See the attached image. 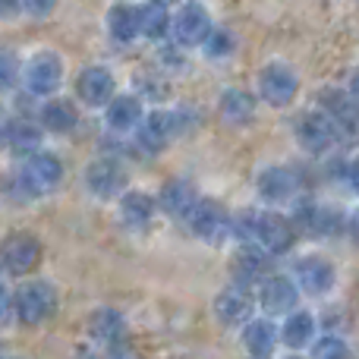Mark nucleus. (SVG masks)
Masks as SVG:
<instances>
[{"label": "nucleus", "mask_w": 359, "mask_h": 359, "mask_svg": "<svg viewBox=\"0 0 359 359\" xmlns=\"http://www.w3.org/2000/svg\"><path fill=\"white\" fill-rule=\"evenodd\" d=\"M76 359H98L95 353H82V356H76Z\"/></svg>", "instance_id": "obj_39"}, {"label": "nucleus", "mask_w": 359, "mask_h": 359, "mask_svg": "<svg viewBox=\"0 0 359 359\" xmlns=\"http://www.w3.org/2000/svg\"><path fill=\"white\" fill-rule=\"evenodd\" d=\"M312 334H316V318H312V312H306V309H293L284 322V331H280L284 344L293 350L306 347V344L312 341Z\"/></svg>", "instance_id": "obj_26"}, {"label": "nucleus", "mask_w": 359, "mask_h": 359, "mask_svg": "<svg viewBox=\"0 0 359 359\" xmlns=\"http://www.w3.org/2000/svg\"><path fill=\"white\" fill-rule=\"evenodd\" d=\"M104 117L114 133H130L133 126L142 123V104H139V98H133V95H120V98H114L111 104H107Z\"/></svg>", "instance_id": "obj_23"}, {"label": "nucleus", "mask_w": 359, "mask_h": 359, "mask_svg": "<svg viewBox=\"0 0 359 359\" xmlns=\"http://www.w3.org/2000/svg\"><path fill=\"white\" fill-rule=\"evenodd\" d=\"M158 205H161L164 215H170V217H189L192 211H196L198 198L186 180H170V183H164Z\"/></svg>", "instance_id": "obj_20"}, {"label": "nucleus", "mask_w": 359, "mask_h": 359, "mask_svg": "<svg viewBox=\"0 0 359 359\" xmlns=\"http://www.w3.org/2000/svg\"><path fill=\"white\" fill-rule=\"evenodd\" d=\"M114 76L111 69L104 67H88L79 73V79H76V95H79L82 104L88 107H101V104H111L114 101Z\"/></svg>", "instance_id": "obj_12"}, {"label": "nucleus", "mask_w": 359, "mask_h": 359, "mask_svg": "<svg viewBox=\"0 0 359 359\" xmlns=\"http://www.w3.org/2000/svg\"><path fill=\"white\" fill-rule=\"evenodd\" d=\"M297 189H299V177L290 168H268L259 177V192L268 202H287V198L297 196Z\"/></svg>", "instance_id": "obj_19"}, {"label": "nucleus", "mask_w": 359, "mask_h": 359, "mask_svg": "<svg viewBox=\"0 0 359 359\" xmlns=\"http://www.w3.org/2000/svg\"><path fill=\"white\" fill-rule=\"evenodd\" d=\"M215 316L221 325H243L252 316V299H249L246 287H227L215 297Z\"/></svg>", "instance_id": "obj_16"}, {"label": "nucleus", "mask_w": 359, "mask_h": 359, "mask_svg": "<svg viewBox=\"0 0 359 359\" xmlns=\"http://www.w3.org/2000/svg\"><path fill=\"white\" fill-rule=\"evenodd\" d=\"M189 227L202 243H208V246H221L224 236L233 230V224H230V215L221 208V205L211 202V198H205V202H198L196 211L189 215Z\"/></svg>", "instance_id": "obj_6"}, {"label": "nucleus", "mask_w": 359, "mask_h": 359, "mask_svg": "<svg viewBox=\"0 0 359 359\" xmlns=\"http://www.w3.org/2000/svg\"><path fill=\"white\" fill-rule=\"evenodd\" d=\"M322 104H325V114H328V117L341 126V133L359 139V98L353 92L347 95V92L331 88V92L322 95Z\"/></svg>", "instance_id": "obj_14"}, {"label": "nucleus", "mask_w": 359, "mask_h": 359, "mask_svg": "<svg viewBox=\"0 0 359 359\" xmlns=\"http://www.w3.org/2000/svg\"><path fill=\"white\" fill-rule=\"evenodd\" d=\"M57 316V290L48 280H32L16 290V318L22 325H44Z\"/></svg>", "instance_id": "obj_1"}, {"label": "nucleus", "mask_w": 359, "mask_h": 359, "mask_svg": "<svg viewBox=\"0 0 359 359\" xmlns=\"http://www.w3.org/2000/svg\"><path fill=\"white\" fill-rule=\"evenodd\" d=\"M297 139L306 151H312V155H325V151H331L337 145V139H341V126H337L328 114L309 111L297 123Z\"/></svg>", "instance_id": "obj_3"}, {"label": "nucleus", "mask_w": 359, "mask_h": 359, "mask_svg": "<svg viewBox=\"0 0 359 359\" xmlns=\"http://www.w3.org/2000/svg\"><path fill=\"white\" fill-rule=\"evenodd\" d=\"M293 278H297V287L312 297H322L334 287V265L322 255H303V259L293 265Z\"/></svg>", "instance_id": "obj_11"}, {"label": "nucleus", "mask_w": 359, "mask_h": 359, "mask_svg": "<svg viewBox=\"0 0 359 359\" xmlns=\"http://www.w3.org/2000/svg\"><path fill=\"white\" fill-rule=\"evenodd\" d=\"M297 88H299V79L287 63H268L259 73V95L271 107H287L297 98Z\"/></svg>", "instance_id": "obj_5"}, {"label": "nucleus", "mask_w": 359, "mask_h": 359, "mask_svg": "<svg viewBox=\"0 0 359 359\" xmlns=\"http://www.w3.org/2000/svg\"><path fill=\"white\" fill-rule=\"evenodd\" d=\"M151 217H155V202H151L145 192H126L120 198V221L126 227L139 230V227H149Z\"/></svg>", "instance_id": "obj_24"}, {"label": "nucleus", "mask_w": 359, "mask_h": 359, "mask_svg": "<svg viewBox=\"0 0 359 359\" xmlns=\"http://www.w3.org/2000/svg\"><path fill=\"white\" fill-rule=\"evenodd\" d=\"M155 4H174V0H155Z\"/></svg>", "instance_id": "obj_41"}, {"label": "nucleus", "mask_w": 359, "mask_h": 359, "mask_svg": "<svg viewBox=\"0 0 359 359\" xmlns=\"http://www.w3.org/2000/svg\"><path fill=\"white\" fill-rule=\"evenodd\" d=\"M217 111H221V120L230 126H246L249 120L255 117V98L246 92V88H227L217 101Z\"/></svg>", "instance_id": "obj_17"}, {"label": "nucleus", "mask_w": 359, "mask_h": 359, "mask_svg": "<svg viewBox=\"0 0 359 359\" xmlns=\"http://www.w3.org/2000/svg\"><path fill=\"white\" fill-rule=\"evenodd\" d=\"M350 183H353V189L359 192V158H353V164H350Z\"/></svg>", "instance_id": "obj_36"}, {"label": "nucleus", "mask_w": 359, "mask_h": 359, "mask_svg": "<svg viewBox=\"0 0 359 359\" xmlns=\"http://www.w3.org/2000/svg\"><path fill=\"white\" fill-rule=\"evenodd\" d=\"M117 359H123V356H117Z\"/></svg>", "instance_id": "obj_44"}, {"label": "nucleus", "mask_w": 359, "mask_h": 359, "mask_svg": "<svg viewBox=\"0 0 359 359\" xmlns=\"http://www.w3.org/2000/svg\"><path fill=\"white\" fill-rule=\"evenodd\" d=\"M86 186L92 189V196L111 198V196H117V192H123V186H126V170L120 168L117 161L98 158V161L88 164V170H86Z\"/></svg>", "instance_id": "obj_13"}, {"label": "nucleus", "mask_w": 359, "mask_h": 359, "mask_svg": "<svg viewBox=\"0 0 359 359\" xmlns=\"http://www.w3.org/2000/svg\"><path fill=\"white\" fill-rule=\"evenodd\" d=\"M41 123L50 133H69L76 126V107L69 101H48L41 107Z\"/></svg>", "instance_id": "obj_28"}, {"label": "nucleus", "mask_w": 359, "mask_h": 359, "mask_svg": "<svg viewBox=\"0 0 359 359\" xmlns=\"http://www.w3.org/2000/svg\"><path fill=\"white\" fill-rule=\"evenodd\" d=\"M41 265V243L32 233H13L4 243V268L13 278H22V274L35 271Z\"/></svg>", "instance_id": "obj_8"}, {"label": "nucleus", "mask_w": 359, "mask_h": 359, "mask_svg": "<svg viewBox=\"0 0 359 359\" xmlns=\"http://www.w3.org/2000/svg\"><path fill=\"white\" fill-rule=\"evenodd\" d=\"M353 233L359 236V215H356V221H353Z\"/></svg>", "instance_id": "obj_40"}, {"label": "nucleus", "mask_w": 359, "mask_h": 359, "mask_svg": "<svg viewBox=\"0 0 359 359\" xmlns=\"http://www.w3.org/2000/svg\"><path fill=\"white\" fill-rule=\"evenodd\" d=\"M255 359H265V356H255Z\"/></svg>", "instance_id": "obj_42"}, {"label": "nucleus", "mask_w": 359, "mask_h": 359, "mask_svg": "<svg viewBox=\"0 0 359 359\" xmlns=\"http://www.w3.org/2000/svg\"><path fill=\"white\" fill-rule=\"evenodd\" d=\"M262 309L268 316H290L297 309V284L290 278H265L262 280Z\"/></svg>", "instance_id": "obj_15"}, {"label": "nucleus", "mask_w": 359, "mask_h": 359, "mask_svg": "<svg viewBox=\"0 0 359 359\" xmlns=\"http://www.w3.org/2000/svg\"><path fill=\"white\" fill-rule=\"evenodd\" d=\"M142 35L145 38H151V41H158V38H164L168 35V29H170V16H168V10H164V4H145L142 10Z\"/></svg>", "instance_id": "obj_30"}, {"label": "nucleus", "mask_w": 359, "mask_h": 359, "mask_svg": "<svg viewBox=\"0 0 359 359\" xmlns=\"http://www.w3.org/2000/svg\"><path fill=\"white\" fill-rule=\"evenodd\" d=\"M60 180H63V164H60V158L50 155V151L32 155L29 161L22 164V170H19V186L25 189V198L44 196V192H50Z\"/></svg>", "instance_id": "obj_2"}, {"label": "nucleus", "mask_w": 359, "mask_h": 359, "mask_svg": "<svg viewBox=\"0 0 359 359\" xmlns=\"http://www.w3.org/2000/svg\"><path fill=\"white\" fill-rule=\"evenodd\" d=\"M4 139H6V145H10L16 155H25V151H35L38 149V142H41V130H38L32 120L16 117V120H6Z\"/></svg>", "instance_id": "obj_25"}, {"label": "nucleus", "mask_w": 359, "mask_h": 359, "mask_svg": "<svg viewBox=\"0 0 359 359\" xmlns=\"http://www.w3.org/2000/svg\"><path fill=\"white\" fill-rule=\"evenodd\" d=\"M297 240V230L287 221L284 215H274V211H262L259 215V230H255V243H259L265 252L271 255H284L287 249Z\"/></svg>", "instance_id": "obj_10"}, {"label": "nucleus", "mask_w": 359, "mask_h": 359, "mask_svg": "<svg viewBox=\"0 0 359 359\" xmlns=\"http://www.w3.org/2000/svg\"><path fill=\"white\" fill-rule=\"evenodd\" d=\"M312 359H350V350L341 337H322L312 350Z\"/></svg>", "instance_id": "obj_31"}, {"label": "nucleus", "mask_w": 359, "mask_h": 359, "mask_svg": "<svg viewBox=\"0 0 359 359\" xmlns=\"http://www.w3.org/2000/svg\"><path fill=\"white\" fill-rule=\"evenodd\" d=\"M290 359H299V356H290Z\"/></svg>", "instance_id": "obj_43"}, {"label": "nucleus", "mask_w": 359, "mask_h": 359, "mask_svg": "<svg viewBox=\"0 0 359 359\" xmlns=\"http://www.w3.org/2000/svg\"><path fill=\"white\" fill-rule=\"evenodd\" d=\"M205 54L208 57H227L230 50H233V35L230 32H224V29H217V32H211L208 38H205Z\"/></svg>", "instance_id": "obj_32"}, {"label": "nucleus", "mask_w": 359, "mask_h": 359, "mask_svg": "<svg viewBox=\"0 0 359 359\" xmlns=\"http://www.w3.org/2000/svg\"><path fill=\"white\" fill-rule=\"evenodd\" d=\"M4 10H6V16H13L16 10H22V0H4Z\"/></svg>", "instance_id": "obj_37"}, {"label": "nucleus", "mask_w": 359, "mask_h": 359, "mask_svg": "<svg viewBox=\"0 0 359 359\" xmlns=\"http://www.w3.org/2000/svg\"><path fill=\"white\" fill-rule=\"evenodd\" d=\"M13 82V54H4V86Z\"/></svg>", "instance_id": "obj_35"}, {"label": "nucleus", "mask_w": 359, "mask_h": 359, "mask_svg": "<svg viewBox=\"0 0 359 359\" xmlns=\"http://www.w3.org/2000/svg\"><path fill=\"white\" fill-rule=\"evenodd\" d=\"M22 4H25V10H29L32 16H48V13L57 10L60 0H22Z\"/></svg>", "instance_id": "obj_34"}, {"label": "nucleus", "mask_w": 359, "mask_h": 359, "mask_svg": "<svg viewBox=\"0 0 359 359\" xmlns=\"http://www.w3.org/2000/svg\"><path fill=\"white\" fill-rule=\"evenodd\" d=\"M88 334L98 344H104V347H114V344L123 341L126 322L117 309H95L92 318H88Z\"/></svg>", "instance_id": "obj_21"}, {"label": "nucleus", "mask_w": 359, "mask_h": 359, "mask_svg": "<svg viewBox=\"0 0 359 359\" xmlns=\"http://www.w3.org/2000/svg\"><path fill=\"white\" fill-rule=\"evenodd\" d=\"M63 82V60L54 54V50H41L29 60L25 67V88L32 95H50L57 92Z\"/></svg>", "instance_id": "obj_7"}, {"label": "nucleus", "mask_w": 359, "mask_h": 359, "mask_svg": "<svg viewBox=\"0 0 359 359\" xmlns=\"http://www.w3.org/2000/svg\"><path fill=\"white\" fill-rule=\"evenodd\" d=\"M350 92H353V95H356V98H359V79L353 82V88H350Z\"/></svg>", "instance_id": "obj_38"}, {"label": "nucleus", "mask_w": 359, "mask_h": 359, "mask_svg": "<svg viewBox=\"0 0 359 359\" xmlns=\"http://www.w3.org/2000/svg\"><path fill=\"white\" fill-rule=\"evenodd\" d=\"M259 215H262V211H240V215H236V224H233V233L240 236V240H252V243H255Z\"/></svg>", "instance_id": "obj_33"}, {"label": "nucleus", "mask_w": 359, "mask_h": 359, "mask_svg": "<svg viewBox=\"0 0 359 359\" xmlns=\"http://www.w3.org/2000/svg\"><path fill=\"white\" fill-rule=\"evenodd\" d=\"M233 280L240 287H252L255 280L262 278V271H265V262H262V255L259 252H252V249H243L240 255L233 259Z\"/></svg>", "instance_id": "obj_29"}, {"label": "nucleus", "mask_w": 359, "mask_h": 359, "mask_svg": "<svg viewBox=\"0 0 359 359\" xmlns=\"http://www.w3.org/2000/svg\"><path fill=\"white\" fill-rule=\"evenodd\" d=\"M243 344H246V350L252 356H268L274 350V344H278V331H274V325L265 322V318L249 322L246 331H243Z\"/></svg>", "instance_id": "obj_27"}, {"label": "nucleus", "mask_w": 359, "mask_h": 359, "mask_svg": "<svg viewBox=\"0 0 359 359\" xmlns=\"http://www.w3.org/2000/svg\"><path fill=\"white\" fill-rule=\"evenodd\" d=\"M107 32H111L114 41L130 44L142 35V13L130 4H117L111 13H107Z\"/></svg>", "instance_id": "obj_18"}, {"label": "nucleus", "mask_w": 359, "mask_h": 359, "mask_svg": "<svg viewBox=\"0 0 359 359\" xmlns=\"http://www.w3.org/2000/svg\"><path fill=\"white\" fill-rule=\"evenodd\" d=\"M180 120H183V114H177V111H151L149 117L139 123L136 142L142 145V151H149V155L168 149L180 136Z\"/></svg>", "instance_id": "obj_4"}, {"label": "nucleus", "mask_w": 359, "mask_h": 359, "mask_svg": "<svg viewBox=\"0 0 359 359\" xmlns=\"http://www.w3.org/2000/svg\"><path fill=\"white\" fill-rule=\"evenodd\" d=\"M297 221L306 233H316V236H331L341 230V215L328 205H303L297 211Z\"/></svg>", "instance_id": "obj_22"}, {"label": "nucleus", "mask_w": 359, "mask_h": 359, "mask_svg": "<svg viewBox=\"0 0 359 359\" xmlns=\"http://www.w3.org/2000/svg\"><path fill=\"white\" fill-rule=\"evenodd\" d=\"M211 35V19L202 4H183L174 16V38L183 48H198Z\"/></svg>", "instance_id": "obj_9"}]
</instances>
